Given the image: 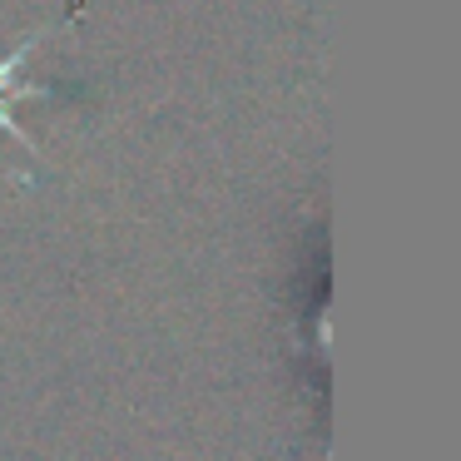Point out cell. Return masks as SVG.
<instances>
[{
    "instance_id": "obj_1",
    "label": "cell",
    "mask_w": 461,
    "mask_h": 461,
    "mask_svg": "<svg viewBox=\"0 0 461 461\" xmlns=\"http://www.w3.org/2000/svg\"><path fill=\"white\" fill-rule=\"evenodd\" d=\"M35 45H41V35H31V41H25L15 55H5V60H0V130H11L21 144H31V134H25L21 124L11 120V100H21V95H45V90H35V85H21V80H15V75H21V65L35 55Z\"/></svg>"
}]
</instances>
